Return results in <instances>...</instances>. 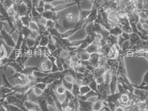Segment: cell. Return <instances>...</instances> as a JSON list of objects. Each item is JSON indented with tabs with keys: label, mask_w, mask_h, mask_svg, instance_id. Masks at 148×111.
<instances>
[{
	"label": "cell",
	"mask_w": 148,
	"mask_h": 111,
	"mask_svg": "<svg viewBox=\"0 0 148 111\" xmlns=\"http://www.w3.org/2000/svg\"><path fill=\"white\" fill-rule=\"evenodd\" d=\"M8 78L10 81L15 80L16 82H17L16 85H24L30 82L27 76L18 72H15L12 76Z\"/></svg>",
	"instance_id": "obj_1"
},
{
	"label": "cell",
	"mask_w": 148,
	"mask_h": 111,
	"mask_svg": "<svg viewBox=\"0 0 148 111\" xmlns=\"http://www.w3.org/2000/svg\"><path fill=\"white\" fill-rule=\"evenodd\" d=\"M0 34L2 36V39H3L4 42L7 44L8 46L12 48L15 47L16 46V42L15 40L12 36V35L8 32L5 28L0 32Z\"/></svg>",
	"instance_id": "obj_2"
},
{
	"label": "cell",
	"mask_w": 148,
	"mask_h": 111,
	"mask_svg": "<svg viewBox=\"0 0 148 111\" xmlns=\"http://www.w3.org/2000/svg\"><path fill=\"white\" fill-rule=\"evenodd\" d=\"M80 0H75L73 2H71V3H64V4H60L58 5H54L53 7L52 8V11L58 13L59 12L62 11L65 9H67L68 8L71 7L73 6H74L75 5H77L80 2Z\"/></svg>",
	"instance_id": "obj_3"
},
{
	"label": "cell",
	"mask_w": 148,
	"mask_h": 111,
	"mask_svg": "<svg viewBox=\"0 0 148 111\" xmlns=\"http://www.w3.org/2000/svg\"><path fill=\"white\" fill-rule=\"evenodd\" d=\"M78 109L79 111H92L93 103L87 101L78 99Z\"/></svg>",
	"instance_id": "obj_4"
},
{
	"label": "cell",
	"mask_w": 148,
	"mask_h": 111,
	"mask_svg": "<svg viewBox=\"0 0 148 111\" xmlns=\"http://www.w3.org/2000/svg\"><path fill=\"white\" fill-rule=\"evenodd\" d=\"M42 16L47 20H50L55 22L59 21L61 18V17L58 15V13L50 10L45 11L42 14Z\"/></svg>",
	"instance_id": "obj_5"
},
{
	"label": "cell",
	"mask_w": 148,
	"mask_h": 111,
	"mask_svg": "<svg viewBox=\"0 0 148 111\" xmlns=\"http://www.w3.org/2000/svg\"><path fill=\"white\" fill-rule=\"evenodd\" d=\"M40 69L45 72L51 73L52 69V64L50 60L46 58V59L43 60L40 64Z\"/></svg>",
	"instance_id": "obj_6"
},
{
	"label": "cell",
	"mask_w": 148,
	"mask_h": 111,
	"mask_svg": "<svg viewBox=\"0 0 148 111\" xmlns=\"http://www.w3.org/2000/svg\"><path fill=\"white\" fill-rule=\"evenodd\" d=\"M23 107L27 111H41L38 104L30 100L26 101L23 104Z\"/></svg>",
	"instance_id": "obj_7"
},
{
	"label": "cell",
	"mask_w": 148,
	"mask_h": 111,
	"mask_svg": "<svg viewBox=\"0 0 148 111\" xmlns=\"http://www.w3.org/2000/svg\"><path fill=\"white\" fill-rule=\"evenodd\" d=\"M100 58V54L98 53H95L91 54L90 58L88 61L89 65L97 68L99 67V62Z\"/></svg>",
	"instance_id": "obj_8"
},
{
	"label": "cell",
	"mask_w": 148,
	"mask_h": 111,
	"mask_svg": "<svg viewBox=\"0 0 148 111\" xmlns=\"http://www.w3.org/2000/svg\"><path fill=\"white\" fill-rule=\"evenodd\" d=\"M130 93H127L121 95L119 99V104L124 106L130 105L131 104Z\"/></svg>",
	"instance_id": "obj_9"
},
{
	"label": "cell",
	"mask_w": 148,
	"mask_h": 111,
	"mask_svg": "<svg viewBox=\"0 0 148 111\" xmlns=\"http://www.w3.org/2000/svg\"><path fill=\"white\" fill-rule=\"evenodd\" d=\"M5 67L6 68H8V67H11L15 70V72L21 73L24 67L25 66H23L21 64L17 62L16 61H12L8 62Z\"/></svg>",
	"instance_id": "obj_10"
},
{
	"label": "cell",
	"mask_w": 148,
	"mask_h": 111,
	"mask_svg": "<svg viewBox=\"0 0 148 111\" xmlns=\"http://www.w3.org/2000/svg\"><path fill=\"white\" fill-rule=\"evenodd\" d=\"M100 47V46L99 44H98L95 41H94L92 44L89 45V46L85 50V51L89 53L90 54L95 53H99Z\"/></svg>",
	"instance_id": "obj_11"
},
{
	"label": "cell",
	"mask_w": 148,
	"mask_h": 111,
	"mask_svg": "<svg viewBox=\"0 0 148 111\" xmlns=\"http://www.w3.org/2000/svg\"><path fill=\"white\" fill-rule=\"evenodd\" d=\"M36 71H41V70L38 67H25L21 73L27 76L30 75H32L34 72Z\"/></svg>",
	"instance_id": "obj_12"
},
{
	"label": "cell",
	"mask_w": 148,
	"mask_h": 111,
	"mask_svg": "<svg viewBox=\"0 0 148 111\" xmlns=\"http://www.w3.org/2000/svg\"><path fill=\"white\" fill-rule=\"evenodd\" d=\"M80 29H81L80 28L74 27L73 29H71L66 30L64 32L61 33V37L65 38H69L71 36H73L74 33H75L77 31H79Z\"/></svg>",
	"instance_id": "obj_13"
},
{
	"label": "cell",
	"mask_w": 148,
	"mask_h": 111,
	"mask_svg": "<svg viewBox=\"0 0 148 111\" xmlns=\"http://www.w3.org/2000/svg\"><path fill=\"white\" fill-rule=\"evenodd\" d=\"M47 58L48 59H50V61L51 62L52 69H51V73H55V72L59 71V69H58V67L57 66L56 63V57L55 56H53L52 54H51Z\"/></svg>",
	"instance_id": "obj_14"
},
{
	"label": "cell",
	"mask_w": 148,
	"mask_h": 111,
	"mask_svg": "<svg viewBox=\"0 0 148 111\" xmlns=\"http://www.w3.org/2000/svg\"><path fill=\"white\" fill-rule=\"evenodd\" d=\"M109 33L110 35L117 36V37L121 35V34L123 32V31L121 30V27H119V26H115L111 27L110 30H109Z\"/></svg>",
	"instance_id": "obj_15"
},
{
	"label": "cell",
	"mask_w": 148,
	"mask_h": 111,
	"mask_svg": "<svg viewBox=\"0 0 148 111\" xmlns=\"http://www.w3.org/2000/svg\"><path fill=\"white\" fill-rule=\"evenodd\" d=\"M47 47L48 48V49L49 50V51L51 53L52 52H54L55 50H56L57 48H58L55 44L53 39L52 38V36L50 35L49 36V44L47 45Z\"/></svg>",
	"instance_id": "obj_16"
},
{
	"label": "cell",
	"mask_w": 148,
	"mask_h": 111,
	"mask_svg": "<svg viewBox=\"0 0 148 111\" xmlns=\"http://www.w3.org/2000/svg\"><path fill=\"white\" fill-rule=\"evenodd\" d=\"M2 79L3 83V86H4L6 88L11 89L12 90V89L14 87V86L10 83V81L8 80V78L6 77L4 72H2Z\"/></svg>",
	"instance_id": "obj_17"
},
{
	"label": "cell",
	"mask_w": 148,
	"mask_h": 111,
	"mask_svg": "<svg viewBox=\"0 0 148 111\" xmlns=\"http://www.w3.org/2000/svg\"><path fill=\"white\" fill-rule=\"evenodd\" d=\"M20 19H21V21L22 22L23 26H27V27L29 26L30 22L32 20V18H31V17L30 16V14H28L27 15H24L23 16L20 17Z\"/></svg>",
	"instance_id": "obj_18"
},
{
	"label": "cell",
	"mask_w": 148,
	"mask_h": 111,
	"mask_svg": "<svg viewBox=\"0 0 148 111\" xmlns=\"http://www.w3.org/2000/svg\"><path fill=\"white\" fill-rule=\"evenodd\" d=\"M22 33V35L24 37V39H26L28 37H30L32 34V30L30 29L29 27L23 26L21 31H20Z\"/></svg>",
	"instance_id": "obj_19"
},
{
	"label": "cell",
	"mask_w": 148,
	"mask_h": 111,
	"mask_svg": "<svg viewBox=\"0 0 148 111\" xmlns=\"http://www.w3.org/2000/svg\"><path fill=\"white\" fill-rule=\"evenodd\" d=\"M80 85L76 82H74L73 87L71 90V93L74 95V96L77 98L80 96Z\"/></svg>",
	"instance_id": "obj_20"
},
{
	"label": "cell",
	"mask_w": 148,
	"mask_h": 111,
	"mask_svg": "<svg viewBox=\"0 0 148 111\" xmlns=\"http://www.w3.org/2000/svg\"><path fill=\"white\" fill-rule=\"evenodd\" d=\"M63 78H60V79L56 80L52 82L51 83H50V84H49L48 86L55 91L56 89L58 86H59L60 85L62 84Z\"/></svg>",
	"instance_id": "obj_21"
},
{
	"label": "cell",
	"mask_w": 148,
	"mask_h": 111,
	"mask_svg": "<svg viewBox=\"0 0 148 111\" xmlns=\"http://www.w3.org/2000/svg\"><path fill=\"white\" fill-rule=\"evenodd\" d=\"M66 91V89H65V87L62 84H61L56 89L55 92L58 96H62L65 95Z\"/></svg>",
	"instance_id": "obj_22"
},
{
	"label": "cell",
	"mask_w": 148,
	"mask_h": 111,
	"mask_svg": "<svg viewBox=\"0 0 148 111\" xmlns=\"http://www.w3.org/2000/svg\"><path fill=\"white\" fill-rule=\"evenodd\" d=\"M91 91L88 85L87 84H83L80 86V96H84L86 95L88 93Z\"/></svg>",
	"instance_id": "obj_23"
},
{
	"label": "cell",
	"mask_w": 148,
	"mask_h": 111,
	"mask_svg": "<svg viewBox=\"0 0 148 111\" xmlns=\"http://www.w3.org/2000/svg\"><path fill=\"white\" fill-rule=\"evenodd\" d=\"M8 57V52L6 47L3 44L0 46V59H3Z\"/></svg>",
	"instance_id": "obj_24"
},
{
	"label": "cell",
	"mask_w": 148,
	"mask_h": 111,
	"mask_svg": "<svg viewBox=\"0 0 148 111\" xmlns=\"http://www.w3.org/2000/svg\"><path fill=\"white\" fill-rule=\"evenodd\" d=\"M48 30L50 35L52 37H61V33L60 32L59 30H58L56 28H53L51 29H47Z\"/></svg>",
	"instance_id": "obj_25"
},
{
	"label": "cell",
	"mask_w": 148,
	"mask_h": 111,
	"mask_svg": "<svg viewBox=\"0 0 148 111\" xmlns=\"http://www.w3.org/2000/svg\"><path fill=\"white\" fill-rule=\"evenodd\" d=\"M49 74L50 73L45 72L42 71H36L34 72L33 75L35 78H44L46 76L49 75Z\"/></svg>",
	"instance_id": "obj_26"
},
{
	"label": "cell",
	"mask_w": 148,
	"mask_h": 111,
	"mask_svg": "<svg viewBox=\"0 0 148 111\" xmlns=\"http://www.w3.org/2000/svg\"><path fill=\"white\" fill-rule=\"evenodd\" d=\"M25 43L26 46L29 48H32L35 46V39L31 38V37H28L26 39H25Z\"/></svg>",
	"instance_id": "obj_27"
},
{
	"label": "cell",
	"mask_w": 148,
	"mask_h": 111,
	"mask_svg": "<svg viewBox=\"0 0 148 111\" xmlns=\"http://www.w3.org/2000/svg\"><path fill=\"white\" fill-rule=\"evenodd\" d=\"M50 36V35H49ZM49 36H42L40 41V46L47 47L49 42Z\"/></svg>",
	"instance_id": "obj_28"
},
{
	"label": "cell",
	"mask_w": 148,
	"mask_h": 111,
	"mask_svg": "<svg viewBox=\"0 0 148 111\" xmlns=\"http://www.w3.org/2000/svg\"><path fill=\"white\" fill-rule=\"evenodd\" d=\"M88 86L90 87L91 90L99 94V92H98V84L96 83L95 80H93V81L91 82L88 84Z\"/></svg>",
	"instance_id": "obj_29"
},
{
	"label": "cell",
	"mask_w": 148,
	"mask_h": 111,
	"mask_svg": "<svg viewBox=\"0 0 148 111\" xmlns=\"http://www.w3.org/2000/svg\"><path fill=\"white\" fill-rule=\"evenodd\" d=\"M29 28L32 31H36L39 33V28H38V26L37 25V22H35L34 20H31V21L30 22V25H29Z\"/></svg>",
	"instance_id": "obj_30"
},
{
	"label": "cell",
	"mask_w": 148,
	"mask_h": 111,
	"mask_svg": "<svg viewBox=\"0 0 148 111\" xmlns=\"http://www.w3.org/2000/svg\"><path fill=\"white\" fill-rule=\"evenodd\" d=\"M2 4L5 8L8 10L10 8L12 7L14 2L12 0H4L2 2Z\"/></svg>",
	"instance_id": "obj_31"
},
{
	"label": "cell",
	"mask_w": 148,
	"mask_h": 111,
	"mask_svg": "<svg viewBox=\"0 0 148 111\" xmlns=\"http://www.w3.org/2000/svg\"><path fill=\"white\" fill-rule=\"evenodd\" d=\"M32 92L35 96L39 97L44 95V91L34 86L32 88Z\"/></svg>",
	"instance_id": "obj_32"
},
{
	"label": "cell",
	"mask_w": 148,
	"mask_h": 111,
	"mask_svg": "<svg viewBox=\"0 0 148 111\" xmlns=\"http://www.w3.org/2000/svg\"><path fill=\"white\" fill-rule=\"evenodd\" d=\"M73 84L74 83H70V82H68L66 81H65L63 78V81H62V85L65 87V89H66L67 91H69L70 92H71V90L73 87Z\"/></svg>",
	"instance_id": "obj_33"
},
{
	"label": "cell",
	"mask_w": 148,
	"mask_h": 111,
	"mask_svg": "<svg viewBox=\"0 0 148 111\" xmlns=\"http://www.w3.org/2000/svg\"><path fill=\"white\" fill-rule=\"evenodd\" d=\"M45 27L47 29H51L55 28V22L52 20H48L46 22Z\"/></svg>",
	"instance_id": "obj_34"
},
{
	"label": "cell",
	"mask_w": 148,
	"mask_h": 111,
	"mask_svg": "<svg viewBox=\"0 0 148 111\" xmlns=\"http://www.w3.org/2000/svg\"><path fill=\"white\" fill-rule=\"evenodd\" d=\"M47 86H48L47 84L44 82H37L34 85L35 87L42 90L43 91H44L45 89L47 87Z\"/></svg>",
	"instance_id": "obj_35"
},
{
	"label": "cell",
	"mask_w": 148,
	"mask_h": 111,
	"mask_svg": "<svg viewBox=\"0 0 148 111\" xmlns=\"http://www.w3.org/2000/svg\"><path fill=\"white\" fill-rule=\"evenodd\" d=\"M64 80L66 82H70V83H74V82H75V79L74 78V77L72 76L70 74H65L64 76Z\"/></svg>",
	"instance_id": "obj_36"
},
{
	"label": "cell",
	"mask_w": 148,
	"mask_h": 111,
	"mask_svg": "<svg viewBox=\"0 0 148 111\" xmlns=\"http://www.w3.org/2000/svg\"><path fill=\"white\" fill-rule=\"evenodd\" d=\"M148 84V71L145 74L140 85L138 86H145Z\"/></svg>",
	"instance_id": "obj_37"
},
{
	"label": "cell",
	"mask_w": 148,
	"mask_h": 111,
	"mask_svg": "<svg viewBox=\"0 0 148 111\" xmlns=\"http://www.w3.org/2000/svg\"><path fill=\"white\" fill-rule=\"evenodd\" d=\"M95 80L96 81V83L98 84V85L101 84L105 82V76H104V74L101 75V76L96 78Z\"/></svg>",
	"instance_id": "obj_38"
},
{
	"label": "cell",
	"mask_w": 148,
	"mask_h": 111,
	"mask_svg": "<svg viewBox=\"0 0 148 111\" xmlns=\"http://www.w3.org/2000/svg\"><path fill=\"white\" fill-rule=\"evenodd\" d=\"M22 2L27 6V7L29 8V11L31 12V10L32 7V0H22Z\"/></svg>",
	"instance_id": "obj_39"
},
{
	"label": "cell",
	"mask_w": 148,
	"mask_h": 111,
	"mask_svg": "<svg viewBox=\"0 0 148 111\" xmlns=\"http://www.w3.org/2000/svg\"><path fill=\"white\" fill-rule=\"evenodd\" d=\"M114 111H126V109L122 105L119 104L116 107V108H115Z\"/></svg>",
	"instance_id": "obj_40"
},
{
	"label": "cell",
	"mask_w": 148,
	"mask_h": 111,
	"mask_svg": "<svg viewBox=\"0 0 148 111\" xmlns=\"http://www.w3.org/2000/svg\"><path fill=\"white\" fill-rule=\"evenodd\" d=\"M134 87L135 88H137V89H143V90H144L147 92H148V84L147 86H134Z\"/></svg>",
	"instance_id": "obj_41"
},
{
	"label": "cell",
	"mask_w": 148,
	"mask_h": 111,
	"mask_svg": "<svg viewBox=\"0 0 148 111\" xmlns=\"http://www.w3.org/2000/svg\"><path fill=\"white\" fill-rule=\"evenodd\" d=\"M40 0H32V6H35V7H36L39 2H40Z\"/></svg>",
	"instance_id": "obj_42"
},
{
	"label": "cell",
	"mask_w": 148,
	"mask_h": 111,
	"mask_svg": "<svg viewBox=\"0 0 148 111\" xmlns=\"http://www.w3.org/2000/svg\"><path fill=\"white\" fill-rule=\"evenodd\" d=\"M44 1L45 3H52L53 2L59 1H61V0H44Z\"/></svg>",
	"instance_id": "obj_43"
},
{
	"label": "cell",
	"mask_w": 148,
	"mask_h": 111,
	"mask_svg": "<svg viewBox=\"0 0 148 111\" xmlns=\"http://www.w3.org/2000/svg\"><path fill=\"white\" fill-rule=\"evenodd\" d=\"M4 22H1V21H0V32L5 28Z\"/></svg>",
	"instance_id": "obj_44"
},
{
	"label": "cell",
	"mask_w": 148,
	"mask_h": 111,
	"mask_svg": "<svg viewBox=\"0 0 148 111\" xmlns=\"http://www.w3.org/2000/svg\"><path fill=\"white\" fill-rule=\"evenodd\" d=\"M0 21H1V22H6V19L1 15H0Z\"/></svg>",
	"instance_id": "obj_45"
},
{
	"label": "cell",
	"mask_w": 148,
	"mask_h": 111,
	"mask_svg": "<svg viewBox=\"0 0 148 111\" xmlns=\"http://www.w3.org/2000/svg\"><path fill=\"white\" fill-rule=\"evenodd\" d=\"M3 1H4V0H0V1H1L2 3L3 2Z\"/></svg>",
	"instance_id": "obj_46"
},
{
	"label": "cell",
	"mask_w": 148,
	"mask_h": 111,
	"mask_svg": "<svg viewBox=\"0 0 148 111\" xmlns=\"http://www.w3.org/2000/svg\"><path fill=\"white\" fill-rule=\"evenodd\" d=\"M0 38L2 39V36H1V34H0Z\"/></svg>",
	"instance_id": "obj_47"
},
{
	"label": "cell",
	"mask_w": 148,
	"mask_h": 111,
	"mask_svg": "<svg viewBox=\"0 0 148 111\" xmlns=\"http://www.w3.org/2000/svg\"></svg>",
	"instance_id": "obj_48"
}]
</instances>
